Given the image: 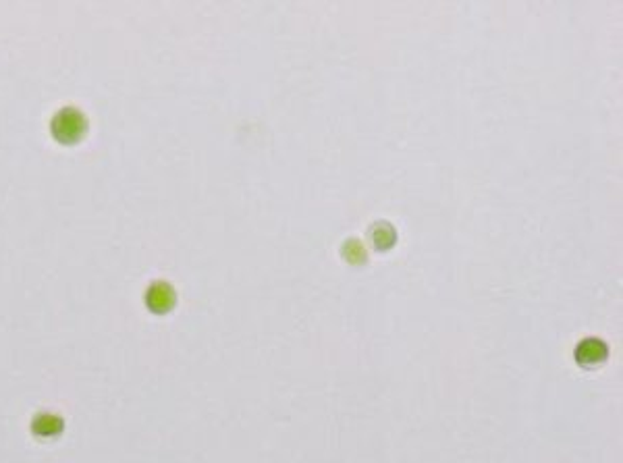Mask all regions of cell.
Returning a JSON list of instances; mask_svg holds the SVG:
<instances>
[{
	"mask_svg": "<svg viewBox=\"0 0 623 463\" xmlns=\"http://www.w3.org/2000/svg\"><path fill=\"white\" fill-rule=\"evenodd\" d=\"M50 131L60 143H75L87 131V119L82 110L73 109V107L60 109L53 119Z\"/></svg>",
	"mask_w": 623,
	"mask_h": 463,
	"instance_id": "obj_1",
	"label": "cell"
},
{
	"mask_svg": "<svg viewBox=\"0 0 623 463\" xmlns=\"http://www.w3.org/2000/svg\"><path fill=\"white\" fill-rule=\"evenodd\" d=\"M177 303V293L173 289V285H168L166 280H158L154 285L148 287L146 291V305L154 312V314H166L175 307Z\"/></svg>",
	"mask_w": 623,
	"mask_h": 463,
	"instance_id": "obj_2",
	"label": "cell"
},
{
	"mask_svg": "<svg viewBox=\"0 0 623 463\" xmlns=\"http://www.w3.org/2000/svg\"><path fill=\"white\" fill-rule=\"evenodd\" d=\"M609 355V349L602 341L598 339H586L578 345L575 349V361L584 368H595L598 364H602Z\"/></svg>",
	"mask_w": 623,
	"mask_h": 463,
	"instance_id": "obj_3",
	"label": "cell"
},
{
	"mask_svg": "<svg viewBox=\"0 0 623 463\" xmlns=\"http://www.w3.org/2000/svg\"><path fill=\"white\" fill-rule=\"evenodd\" d=\"M63 428H65L63 418L56 415V413H48V411L38 413L36 420L31 422V430H33V435L44 436V438H48V436H58L63 432Z\"/></svg>",
	"mask_w": 623,
	"mask_h": 463,
	"instance_id": "obj_4",
	"label": "cell"
},
{
	"mask_svg": "<svg viewBox=\"0 0 623 463\" xmlns=\"http://www.w3.org/2000/svg\"><path fill=\"white\" fill-rule=\"evenodd\" d=\"M370 237L376 249H389L395 244V229L389 222H376L370 229Z\"/></svg>",
	"mask_w": 623,
	"mask_h": 463,
	"instance_id": "obj_5",
	"label": "cell"
},
{
	"mask_svg": "<svg viewBox=\"0 0 623 463\" xmlns=\"http://www.w3.org/2000/svg\"><path fill=\"white\" fill-rule=\"evenodd\" d=\"M343 256H345V260H350L352 264H359V262L366 260V249L362 247V244H359L357 239H352V241H347L345 247H343Z\"/></svg>",
	"mask_w": 623,
	"mask_h": 463,
	"instance_id": "obj_6",
	"label": "cell"
}]
</instances>
